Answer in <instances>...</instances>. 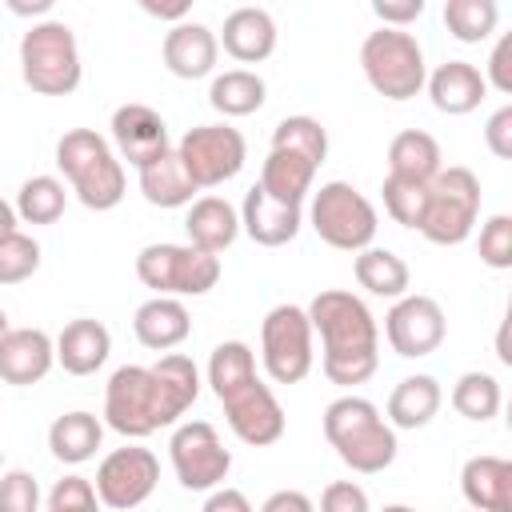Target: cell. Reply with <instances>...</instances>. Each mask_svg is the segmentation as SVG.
Returning a JSON list of instances; mask_svg holds the SVG:
<instances>
[{
  "label": "cell",
  "instance_id": "obj_1",
  "mask_svg": "<svg viewBox=\"0 0 512 512\" xmlns=\"http://www.w3.org/2000/svg\"><path fill=\"white\" fill-rule=\"evenodd\" d=\"M196 396H200V368L188 356L168 352L152 368L124 364L112 372L104 388V420L112 432L128 440H144L156 428L176 424L196 404Z\"/></svg>",
  "mask_w": 512,
  "mask_h": 512
},
{
  "label": "cell",
  "instance_id": "obj_2",
  "mask_svg": "<svg viewBox=\"0 0 512 512\" xmlns=\"http://www.w3.org/2000/svg\"><path fill=\"white\" fill-rule=\"evenodd\" d=\"M304 312L312 332H320V368L332 384L352 388L380 368V328L360 296L344 288H324L312 296Z\"/></svg>",
  "mask_w": 512,
  "mask_h": 512
},
{
  "label": "cell",
  "instance_id": "obj_3",
  "mask_svg": "<svg viewBox=\"0 0 512 512\" xmlns=\"http://www.w3.org/2000/svg\"><path fill=\"white\" fill-rule=\"evenodd\" d=\"M324 436L336 456L360 476H376L396 460V428L364 396H336L324 408Z\"/></svg>",
  "mask_w": 512,
  "mask_h": 512
},
{
  "label": "cell",
  "instance_id": "obj_4",
  "mask_svg": "<svg viewBox=\"0 0 512 512\" xmlns=\"http://www.w3.org/2000/svg\"><path fill=\"white\" fill-rule=\"evenodd\" d=\"M56 164L68 176L76 200L92 212H108L124 200V164L112 156L108 140L92 128H72L56 144Z\"/></svg>",
  "mask_w": 512,
  "mask_h": 512
},
{
  "label": "cell",
  "instance_id": "obj_5",
  "mask_svg": "<svg viewBox=\"0 0 512 512\" xmlns=\"http://www.w3.org/2000/svg\"><path fill=\"white\" fill-rule=\"evenodd\" d=\"M20 76L40 96H68L80 88V48L64 20H40L20 36Z\"/></svg>",
  "mask_w": 512,
  "mask_h": 512
},
{
  "label": "cell",
  "instance_id": "obj_6",
  "mask_svg": "<svg viewBox=\"0 0 512 512\" xmlns=\"http://www.w3.org/2000/svg\"><path fill=\"white\" fill-rule=\"evenodd\" d=\"M360 68H364L368 84L384 100H396V104L420 96V88L428 80L424 48L404 28H376V32H368L364 44H360Z\"/></svg>",
  "mask_w": 512,
  "mask_h": 512
},
{
  "label": "cell",
  "instance_id": "obj_7",
  "mask_svg": "<svg viewBox=\"0 0 512 512\" xmlns=\"http://www.w3.org/2000/svg\"><path fill=\"white\" fill-rule=\"evenodd\" d=\"M476 216H480V180H476V172L464 168V164L440 168L428 184V208H424L420 232L440 248H456L472 236Z\"/></svg>",
  "mask_w": 512,
  "mask_h": 512
},
{
  "label": "cell",
  "instance_id": "obj_8",
  "mask_svg": "<svg viewBox=\"0 0 512 512\" xmlns=\"http://www.w3.org/2000/svg\"><path fill=\"white\" fill-rule=\"evenodd\" d=\"M308 220H312L316 236L328 248H340V252H364L376 240V208L348 180L320 184V192L312 196Z\"/></svg>",
  "mask_w": 512,
  "mask_h": 512
},
{
  "label": "cell",
  "instance_id": "obj_9",
  "mask_svg": "<svg viewBox=\"0 0 512 512\" xmlns=\"http://www.w3.org/2000/svg\"><path fill=\"white\" fill-rule=\"evenodd\" d=\"M136 276L156 296H204L220 284V256L192 244H144L136 256Z\"/></svg>",
  "mask_w": 512,
  "mask_h": 512
},
{
  "label": "cell",
  "instance_id": "obj_10",
  "mask_svg": "<svg viewBox=\"0 0 512 512\" xmlns=\"http://www.w3.org/2000/svg\"><path fill=\"white\" fill-rule=\"evenodd\" d=\"M260 360L276 384H300L312 372V324L300 304H276L260 324Z\"/></svg>",
  "mask_w": 512,
  "mask_h": 512
},
{
  "label": "cell",
  "instance_id": "obj_11",
  "mask_svg": "<svg viewBox=\"0 0 512 512\" xmlns=\"http://www.w3.org/2000/svg\"><path fill=\"white\" fill-rule=\"evenodd\" d=\"M176 156L196 188H220L224 180H232L244 168L248 144H244L240 128H232V124H200L180 136Z\"/></svg>",
  "mask_w": 512,
  "mask_h": 512
},
{
  "label": "cell",
  "instance_id": "obj_12",
  "mask_svg": "<svg viewBox=\"0 0 512 512\" xmlns=\"http://www.w3.org/2000/svg\"><path fill=\"white\" fill-rule=\"evenodd\" d=\"M168 456H172V472L188 492H212L224 484L228 468H232V452L224 448L220 432L208 420H188L172 432L168 440Z\"/></svg>",
  "mask_w": 512,
  "mask_h": 512
},
{
  "label": "cell",
  "instance_id": "obj_13",
  "mask_svg": "<svg viewBox=\"0 0 512 512\" xmlns=\"http://www.w3.org/2000/svg\"><path fill=\"white\" fill-rule=\"evenodd\" d=\"M156 480H160V460L140 448V444H128V448H116L100 460L96 468V500L112 512H132L140 508L152 492H156Z\"/></svg>",
  "mask_w": 512,
  "mask_h": 512
},
{
  "label": "cell",
  "instance_id": "obj_14",
  "mask_svg": "<svg viewBox=\"0 0 512 512\" xmlns=\"http://www.w3.org/2000/svg\"><path fill=\"white\" fill-rule=\"evenodd\" d=\"M444 332H448L444 308L432 296H420V292L400 296L384 316V336H388L392 352L404 356V360L432 356L444 344Z\"/></svg>",
  "mask_w": 512,
  "mask_h": 512
},
{
  "label": "cell",
  "instance_id": "obj_15",
  "mask_svg": "<svg viewBox=\"0 0 512 512\" xmlns=\"http://www.w3.org/2000/svg\"><path fill=\"white\" fill-rule=\"evenodd\" d=\"M220 404H224V416H228V428L236 432V440H244L252 448H268L284 436V408L260 376L252 384L228 392Z\"/></svg>",
  "mask_w": 512,
  "mask_h": 512
},
{
  "label": "cell",
  "instance_id": "obj_16",
  "mask_svg": "<svg viewBox=\"0 0 512 512\" xmlns=\"http://www.w3.org/2000/svg\"><path fill=\"white\" fill-rule=\"evenodd\" d=\"M112 140H116V148H120V156L140 172L144 164H152V160H160L164 152H172V140H168V124H164V116L156 112V108H148V104H120L116 112H112Z\"/></svg>",
  "mask_w": 512,
  "mask_h": 512
},
{
  "label": "cell",
  "instance_id": "obj_17",
  "mask_svg": "<svg viewBox=\"0 0 512 512\" xmlns=\"http://www.w3.org/2000/svg\"><path fill=\"white\" fill-rule=\"evenodd\" d=\"M56 364V340L44 328H8L0 340V380L4 384H40Z\"/></svg>",
  "mask_w": 512,
  "mask_h": 512
},
{
  "label": "cell",
  "instance_id": "obj_18",
  "mask_svg": "<svg viewBox=\"0 0 512 512\" xmlns=\"http://www.w3.org/2000/svg\"><path fill=\"white\" fill-rule=\"evenodd\" d=\"M216 56H220V40L208 24H196V20H180L168 28L164 36V68L180 80H200L216 68Z\"/></svg>",
  "mask_w": 512,
  "mask_h": 512
},
{
  "label": "cell",
  "instance_id": "obj_19",
  "mask_svg": "<svg viewBox=\"0 0 512 512\" xmlns=\"http://www.w3.org/2000/svg\"><path fill=\"white\" fill-rule=\"evenodd\" d=\"M240 228L248 232L252 244L280 248V244L296 240V232H300V208L296 204H280L260 184H252L244 192V204H240Z\"/></svg>",
  "mask_w": 512,
  "mask_h": 512
},
{
  "label": "cell",
  "instance_id": "obj_20",
  "mask_svg": "<svg viewBox=\"0 0 512 512\" xmlns=\"http://www.w3.org/2000/svg\"><path fill=\"white\" fill-rule=\"evenodd\" d=\"M220 44L240 64H260L276 52V20L268 8H236L224 16Z\"/></svg>",
  "mask_w": 512,
  "mask_h": 512
},
{
  "label": "cell",
  "instance_id": "obj_21",
  "mask_svg": "<svg viewBox=\"0 0 512 512\" xmlns=\"http://www.w3.org/2000/svg\"><path fill=\"white\" fill-rule=\"evenodd\" d=\"M432 104L448 116H468L472 108H480V100L488 96L484 72L468 60H444L428 80H424Z\"/></svg>",
  "mask_w": 512,
  "mask_h": 512
},
{
  "label": "cell",
  "instance_id": "obj_22",
  "mask_svg": "<svg viewBox=\"0 0 512 512\" xmlns=\"http://www.w3.org/2000/svg\"><path fill=\"white\" fill-rule=\"evenodd\" d=\"M460 492L472 512H512V460L472 456L460 472Z\"/></svg>",
  "mask_w": 512,
  "mask_h": 512
},
{
  "label": "cell",
  "instance_id": "obj_23",
  "mask_svg": "<svg viewBox=\"0 0 512 512\" xmlns=\"http://www.w3.org/2000/svg\"><path fill=\"white\" fill-rule=\"evenodd\" d=\"M132 332H136V340H140L144 348H152V352H172L176 344L188 340L192 316H188V308H184L176 296H152V300H144V304L136 308Z\"/></svg>",
  "mask_w": 512,
  "mask_h": 512
},
{
  "label": "cell",
  "instance_id": "obj_24",
  "mask_svg": "<svg viewBox=\"0 0 512 512\" xmlns=\"http://www.w3.org/2000/svg\"><path fill=\"white\" fill-rule=\"evenodd\" d=\"M112 352V336L100 320L92 316H80V320H68L64 332L56 336V364L68 372V376H92Z\"/></svg>",
  "mask_w": 512,
  "mask_h": 512
},
{
  "label": "cell",
  "instance_id": "obj_25",
  "mask_svg": "<svg viewBox=\"0 0 512 512\" xmlns=\"http://www.w3.org/2000/svg\"><path fill=\"white\" fill-rule=\"evenodd\" d=\"M184 232H188L192 248L220 256L240 236V212L224 196H200V200H192V208L184 216Z\"/></svg>",
  "mask_w": 512,
  "mask_h": 512
},
{
  "label": "cell",
  "instance_id": "obj_26",
  "mask_svg": "<svg viewBox=\"0 0 512 512\" xmlns=\"http://www.w3.org/2000/svg\"><path fill=\"white\" fill-rule=\"evenodd\" d=\"M444 168V156H440V144L432 132L424 128H404L392 136L388 144V176H400V180H416V184H432V176Z\"/></svg>",
  "mask_w": 512,
  "mask_h": 512
},
{
  "label": "cell",
  "instance_id": "obj_27",
  "mask_svg": "<svg viewBox=\"0 0 512 512\" xmlns=\"http://www.w3.org/2000/svg\"><path fill=\"white\" fill-rule=\"evenodd\" d=\"M440 400H444V392H440L436 376H428V372L404 376L388 396V424L392 428H424L440 412Z\"/></svg>",
  "mask_w": 512,
  "mask_h": 512
},
{
  "label": "cell",
  "instance_id": "obj_28",
  "mask_svg": "<svg viewBox=\"0 0 512 512\" xmlns=\"http://www.w3.org/2000/svg\"><path fill=\"white\" fill-rule=\"evenodd\" d=\"M140 192L156 208H184V204H192V196L200 188L192 184V176L184 172V164H180V156L172 148L160 160H152V164L140 168Z\"/></svg>",
  "mask_w": 512,
  "mask_h": 512
},
{
  "label": "cell",
  "instance_id": "obj_29",
  "mask_svg": "<svg viewBox=\"0 0 512 512\" xmlns=\"http://www.w3.org/2000/svg\"><path fill=\"white\" fill-rule=\"evenodd\" d=\"M104 440V424L92 416V412H64L52 420L48 428V448L60 464H84L96 456Z\"/></svg>",
  "mask_w": 512,
  "mask_h": 512
},
{
  "label": "cell",
  "instance_id": "obj_30",
  "mask_svg": "<svg viewBox=\"0 0 512 512\" xmlns=\"http://www.w3.org/2000/svg\"><path fill=\"white\" fill-rule=\"evenodd\" d=\"M312 176H316V164H308L304 156L296 152H284V148H272L264 168H260V188L280 200V204H296L312 192Z\"/></svg>",
  "mask_w": 512,
  "mask_h": 512
},
{
  "label": "cell",
  "instance_id": "obj_31",
  "mask_svg": "<svg viewBox=\"0 0 512 512\" xmlns=\"http://www.w3.org/2000/svg\"><path fill=\"white\" fill-rule=\"evenodd\" d=\"M352 272H356V284H360L364 292L384 296V300L408 296V284H412L408 264H404L396 252H388V248H364V252H356Z\"/></svg>",
  "mask_w": 512,
  "mask_h": 512
},
{
  "label": "cell",
  "instance_id": "obj_32",
  "mask_svg": "<svg viewBox=\"0 0 512 512\" xmlns=\"http://www.w3.org/2000/svg\"><path fill=\"white\" fill-rule=\"evenodd\" d=\"M264 100H268V88L248 68H228L208 88V104L216 112H224V116H252V112L264 108Z\"/></svg>",
  "mask_w": 512,
  "mask_h": 512
},
{
  "label": "cell",
  "instance_id": "obj_33",
  "mask_svg": "<svg viewBox=\"0 0 512 512\" xmlns=\"http://www.w3.org/2000/svg\"><path fill=\"white\" fill-rule=\"evenodd\" d=\"M256 380V356L244 340H224L212 348V360H208V384L216 392V400H224L228 392L244 388Z\"/></svg>",
  "mask_w": 512,
  "mask_h": 512
},
{
  "label": "cell",
  "instance_id": "obj_34",
  "mask_svg": "<svg viewBox=\"0 0 512 512\" xmlns=\"http://www.w3.org/2000/svg\"><path fill=\"white\" fill-rule=\"evenodd\" d=\"M64 200H68V192L56 176H32L20 184L12 208L24 224H56L64 216Z\"/></svg>",
  "mask_w": 512,
  "mask_h": 512
},
{
  "label": "cell",
  "instance_id": "obj_35",
  "mask_svg": "<svg viewBox=\"0 0 512 512\" xmlns=\"http://www.w3.org/2000/svg\"><path fill=\"white\" fill-rule=\"evenodd\" d=\"M500 380L492 372H464L456 384H452V408L464 416V420H492L500 412Z\"/></svg>",
  "mask_w": 512,
  "mask_h": 512
},
{
  "label": "cell",
  "instance_id": "obj_36",
  "mask_svg": "<svg viewBox=\"0 0 512 512\" xmlns=\"http://www.w3.org/2000/svg\"><path fill=\"white\" fill-rule=\"evenodd\" d=\"M272 148H284V152H296L304 156L308 164H324L328 156V132L316 116H284L276 128H272Z\"/></svg>",
  "mask_w": 512,
  "mask_h": 512
},
{
  "label": "cell",
  "instance_id": "obj_37",
  "mask_svg": "<svg viewBox=\"0 0 512 512\" xmlns=\"http://www.w3.org/2000/svg\"><path fill=\"white\" fill-rule=\"evenodd\" d=\"M500 8L496 0H448L444 4V24L460 44H480L496 32Z\"/></svg>",
  "mask_w": 512,
  "mask_h": 512
},
{
  "label": "cell",
  "instance_id": "obj_38",
  "mask_svg": "<svg viewBox=\"0 0 512 512\" xmlns=\"http://www.w3.org/2000/svg\"><path fill=\"white\" fill-rule=\"evenodd\" d=\"M380 192H384V212H388L396 224H404V228H420L424 208H428V184L400 180V176H384Z\"/></svg>",
  "mask_w": 512,
  "mask_h": 512
},
{
  "label": "cell",
  "instance_id": "obj_39",
  "mask_svg": "<svg viewBox=\"0 0 512 512\" xmlns=\"http://www.w3.org/2000/svg\"><path fill=\"white\" fill-rule=\"evenodd\" d=\"M40 268V244L28 232H12L0 240V284H24Z\"/></svg>",
  "mask_w": 512,
  "mask_h": 512
},
{
  "label": "cell",
  "instance_id": "obj_40",
  "mask_svg": "<svg viewBox=\"0 0 512 512\" xmlns=\"http://www.w3.org/2000/svg\"><path fill=\"white\" fill-rule=\"evenodd\" d=\"M0 512H40V484L24 468L0 472Z\"/></svg>",
  "mask_w": 512,
  "mask_h": 512
},
{
  "label": "cell",
  "instance_id": "obj_41",
  "mask_svg": "<svg viewBox=\"0 0 512 512\" xmlns=\"http://www.w3.org/2000/svg\"><path fill=\"white\" fill-rule=\"evenodd\" d=\"M480 260L496 272L512 268V216L500 212L480 228Z\"/></svg>",
  "mask_w": 512,
  "mask_h": 512
},
{
  "label": "cell",
  "instance_id": "obj_42",
  "mask_svg": "<svg viewBox=\"0 0 512 512\" xmlns=\"http://www.w3.org/2000/svg\"><path fill=\"white\" fill-rule=\"evenodd\" d=\"M48 512H100L96 488L84 476H64L48 492Z\"/></svg>",
  "mask_w": 512,
  "mask_h": 512
},
{
  "label": "cell",
  "instance_id": "obj_43",
  "mask_svg": "<svg viewBox=\"0 0 512 512\" xmlns=\"http://www.w3.org/2000/svg\"><path fill=\"white\" fill-rule=\"evenodd\" d=\"M320 512H372V504L356 480H332L320 492Z\"/></svg>",
  "mask_w": 512,
  "mask_h": 512
},
{
  "label": "cell",
  "instance_id": "obj_44",
  "mask_svg": "<svg viewBox=\"0 0 512 512\" xmlns=\"http://www.w3.org/2000/svg\"><path fill=\"white\" fill-rule=\"evenodd\" d=\"M488 88L512 96V36H500L492 56H488V76H484Z\"/></svg>",
  "mask_w": 512,
  "mask_h": 512
},
{
  "label": "cell",
  "instance_id": "obj_45",
  "mask_svg": "<svg viewBox=\"0 0 512 512\" xmlns=\"http://www.w3.org/2000/svg\"><path fill=\"white\" fill-rule=\"evenodd\" d=\"M484 144H488L492 156H500V160L512 156V104H504V108H496V112L488 116V124H484Z\"/></svg>",
  "mask_w": 512,
  "mask_h": 512
},
{
  "label": "cell",
  "instance_id": "obj_46",
  "mask_svg": "<svg viewBox=\"0 0 512 512\" xmlns=\"http://www.w3.org/2000/svg\"><path fill=\"white\" fill-rule=\"evenodd\" d=\"M372 12H376V20H380V28H404V24L420 20V12H424V0H404V4H392V0H376V4H372Z\"/></svg>",
  "mask_w": 512,
  "mask_h": 512
},
{
  "label": "cell",
  "instance_id": "obj_47",
  "mask_svg": "<svg viewBox=\"0 0 512 512\" xmlns=\"http://www.w3.org/2000/svg\"><path fill=\"white\" fill-rule=\"evenodd\" d=\"M260 512H316V504L300 488H280L260 504Z\"/></svg>",
  "mask_w": 512,
  "mask_h": 512
},
{
  "label": "cell",
  "instance_id": "obj_48",
  "mask_svg": "<svg viewBox=\"0 0 512 512\" xmlns=\"http://www.w3.org/2000/svg\"><path fill=\"white\" fill-rule=\"evenodd\" d=\"M200 512H252V504L240 488H212V496L204 500Z\"/></svg>",
  "mask_w": 512,
  "mask_h": 512
},
{
  "label": "cell",
  "instance_id": "obj_49",
  "mask_svg": "<svg viewBox=\"0 0 512 512\" xmlns=\"http://www.w3.org/2000/svg\"><path fill=\"white\" fill-rule=\"evenodd\" d=\"M148 16H160V20H180V16H188V4H172V8H164V4H152V0H144L140 4Z\"/></svg>",
  "mask_w": 512,
  "mask_h": 512
},
{
  "label": "cell",
  "instance_id": "obj_50",
  "mask_svg": "<svg viewBox=\"0 0 512 512\" xmlns=\"http://www.w3.org/2000/svg\"><path fill=\"white\" fill-rule=\"evenodd\" d=\"M16 220H20V216H16V208H12L8 200H0V240L16 232Z\"/></svg>",
  "mask_w": 512,
  "mask_h": 512
},
{
  "label": "cell",
  "instance_id": "obj_51",
  "mask_svg": "<svg viewBox=\"0 0 512 512\" xmlns=\"http://www.w3.org/2000/svg\"><path fill=\"white\" fill-rule=\"evenodd\" d=\"M52 8V0H36V4H20V0H12V12H20V16H28V12H48Z\"/></svg>",
  "mask_w": 512,
  "mask_h": 512
},
{
  "label": "cell",
  "instance_id": "obj_52",
  "mask_svg": "<svg viewBox=\"0 0 512 512\" xmlns=\"http://www.w3.org/2000/svg\"><path fill=\"white\" fill-rule=\"evenodd\" d=\"M4 336H8V312L0 308V340H4Z\"/></svg>",
  "mask_w": 512,
  "mask_h": 512
},
{
  "label": "cell",
  "instance_id": "obj_53",
  "mask_svg": "<svg viewBox=\"0 0 512 512\" xmlns=\"http://www.w3.org/2000/svg\"><path fill=\"white\" fill-rule=\"evenodd\" d=\"M384 512H416V508H408V504H384Z\"/></svg>",
  "mask_w": 512,
  "mask_h": 512
},
{
  "label": "cell",
  "instance_id": "obj_54",
  "mask_svg": "<svg viewBox=\"0 0 512 512\" xmlns=\"http://www.w3.org/2000/svg\"><path fill=\"white\" fill-rule=\"evenodd\" d=\"M0 464H4V452H0Z\"/></svg>",
  "mask_w": 512,
  "mask_h": 512
}]
</instances>
